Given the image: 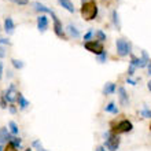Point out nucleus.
<instances>
[{"instance_id": "nucleus-1", "label": "nucleus", "mask_w": 151, "mask_h": 151, "mask_svg": "<svg viewBox=\"0 0 151 151\" xmlns=\"http://www.w3.org/2000/svg\"><path fill=\"white\" fill-rule=\"evenodd\" d=\"M81 15L85 21H93L98 15V6H96L95 0H88L85 3L81 4Z\"/></svg>"}, {"instance_id": "nucleus-2", "label": "nucleus", "mask_w": 151, "mask_h": 151, "mask_svg": "<svg viewBox=\"0 0 151 151\" xmlns=\"http://www.w3.org/2000/svg\"><path fill=\"white\" fill-rule=\"evenodd\" d=\"M121 143L118 135H113L110 131H107L104 133V148L109 151H117Z\"/></svg>"}, {"instance_id": "nucleus-3", "label": "nucleus", "mask_w": 151, "mask_h": 151, "mask_svg": "<svg viewBox=\"0 0 151 151\" xmlns=\"http://www.w3.org/2000/svg\"><path fill=\"white\" fill-rule=\"evenodd\" d=\"M133 129V124L129 121V119H121L114 128L110 129L113 135H121V133H128V132H131Z\"/></svg>"}, {"instance_id": "nucleus-4", "label": "nucleus", "mask_w": 151, "mask_h": 151, "mask_svg": "<svg viewBox=\"0 0 151 151\" xmlns=\"http://www.w3.org/2000/svg\"><path fill=\"white\" fill-rule=\"evenodd\" d=\"M115 47H117V54L119 56H127L132 51V44L127 41L125 39H117L115 40Z\"/></svg>"}, {"instance_id": "nucleus-5", "label": "nucleus", "mask_w": 151, "mask_h": 151, "mask_svg": "<svg viewBox=\"0 0 151 151\" xmlns=\"http://www.w3.org/2000/svg\"><path fill=\"white\" fill-rule=\"evenodd\" d=\"M84 47L85 50L92 54H95V55L99 56L100 54H103L104 52V47H103V43H99V41H96V40H91V41H85L84 43Z\"/></svg>"}, {"instance_id": "nucleus-6", "label": "nucleus", "mask_w": 151, "mask_h": 151, "mask_svg": "<svg viewBox=\"0 0 151 151\" xmlns=\"http://www.w3.org/2000/svg\"><path fill=\"white\" fill-rule=\"evenodd\" d=\"M51 17H52V21H54V32H55V35H56L58 37H60V39L66 40V36H65V30H63V26H62V22L59 21V18L56 17L55 12H52Z\"/></svg>"}, {"instance_id": "nucleus-7", "label": "nucleus", "mask_w": 151, "mask_h": 151, "mask_svg": "<svg viewBox=\"0 0 151 151\" xmlns=\"http://www.w3.org/2000/svg\"><path fill=\"white\" fill-rule=\"evenodd\" d=\"M18 93L19 92L17 91V87L15 84H10V87L4 91V95H6V99H7V102H10V103H14L15 100H18Z\"/></svg>"}, {"instance_id": "nucleus-8", "label": "nucleus", "mask_w": 151, "mask_h": 151, "mask_svg": "<svg viewBox=\"0 0 151 151\" xmlns=\"http://www.w3.org/2000/svg\"><path fill=\"white\" fill-rule=\"evenodd\" d=\"M37 29L40 33H44L48 29V18L44 14L39 15V18H37Z\"/></svg>"}, {"instance_id": "nucleus-9", "label": "nucleus", "mask_w": 151, "mask_h": 151, "mask_svg": "<svg viewBox=\"0 0 151 151\" xmlns=\"http://www.w3.org/2000/svg\"><path fill=\"white\" fill-rule=\"evenodd\" d=\"M118 99H119V103L122 104V106H127L129 103V96H128V92L127 89L124 87H118Z\"/></svg>"}, {"instance_id": "nucleus-10", "label": "nucleus", "mask_w": 151, "mask_h": 151, "mask_svg": "<svg viewBox=\"0 0 151 151\" xmlns=\"http://www.w3.org/2000/svg\"><path fill=\"white\" fill-rule=\"evenodd\" d=\"M129 65L135 66L136 69H142V68H146V66H148V62H146L143 58H137V56H133V55H132Z\"/></svg>"}, {"instance_id": "nucleus-11", "label": "nucleus", "mask_w": 151, "mask_h": 151, "mask_svg": "<svg viewBox=\"0 0 151 151\" xmlns=\"http://www.w3.org/2000/svg\"><path fill=\"white\" fill-rule=\"evenodd\" d=\"M14 29H15L14 21H12V18L7 17V18L4 19V32L7 33V35H11V33H14Z\"/></svg>"}, {"instance_id": "nucleus-12", "label": "nucleus", "mask_w": 151, "mask_h": 151, "mask_svg": "<svg viewBox=\"0 0 151 151\" xmlns=\"http://www.w3.org/2000/svg\"><path fill=\"white\" fill-rule=\"evenodd\" d=\"M33 8H35L36 11H39V12H43V14H52V12H54L50 7L44 6V4L40 3V1H35V3H33Z\"/></svg>"}, {"instance_id": "nucleus-13", "label": "nucleus", "mask_w": 151, "mask_h": 151, "mask_svg": "<svg viewBox=\"0 0 151 151\" xmlns=\"http://www.w3.org/2000/svg\"><path fill=\"white\" fill-rule=\"evenodd\" d=\"M11 136H10V129L8 128H0V144L10 142Z\"/></svg>"}, {"instance_id": "nucleus-14", "label": "nucleus", "mask_w": 151, "mask_h": 151, "mask_svg": "<svg viewBox=\"0 0 151 151\" xmlns=\"http://www.w3.org/2000/svg\"><path fill=\"white\" fill-rule=\"evenodd\" d=\"M58 3H59L66 11H69V12H74L76 11L74 4H73L72 0H58Z\"/></svg>"}, {"instance_id": "nucleus-15", "label": "nucleus", "mask_w": 151, "mask_h": 151, "mask_svg": "<svg viewBox=\"0 0 151 151\" xmlns=\"http://www.w3.org/2000/svg\"><path fill=\"white\" fill-rule=\"evenodd\" d=\"M66 32H68V35H69V36H72L73 39H78V37H80V30L76 28L74 25H72V24L66 26Z\"/></svg>"}, {"instance_id": "nucleus-16", "label": "nucleus", "mask_w": 151, "mask_h": 151, "mask_svg": "<svg viewBox=\"0 0 151 151\" xmlns=\"http://www.w3.org/2000/svg\"><path fill=\"white\" fill-rule=\"evenodd\" d=\"M117 91V85L114 83H107L103 87V95H111Z\"/></svg>"}, {"instance_id": "nucleus-17", "label": "nucleus", "mask_w": 151, "mask_h": 151, "mask_svg": "<svg viewBox=\"0 0 151 151\" xmlns=\"http://www.w3.org/2000/svg\"><path fill=\"white\" fill-rule=\"evenodd\" d=\"M29 104H30V103H29V100L26 99L22 93H18V106H19L21 110H25Z\"/></svg>"}, {"instance_id": "nucleus-18", "label": "nucleus", "mask_w": 151, "mask_h": 151, "mask_svg": "<svg viewBox=\"0 0 151 151\" xmlns=\"http://www.w3.org/2000/svg\"><path fill=\"white\" fill-rule=\"evenodd\" d=\"M104 111L111 113V114H118V107H117V104H115L114 102H110V103H107V106L104 107Z\"/></svg>"}, {"instance_id": "nucleus-19", "label": "nucleus", "mask_w": 151, "mask_h": 151, "mask_svg": "<svg viewBox=\"0 0 151 151\" xmlns=\"http://www.w3.org/2000/svg\"><path fill=\"white\" fill-rule=\"evenodd\" d=\"M111 19H113V24H114V26L117 28V30H119V29H121V25H119V17H118V12H117V10H113V12H111Z\"/></svg>"}, {"instance_id": "nucleus-20", "label": "nucleus", "mask_w": 151, "mask_h": 151, "mask_svg": "<svg viewBox=\"0 0 151 151\" xmlns=\"http://www.w3.org/2000/svg\"><path fill=\"white\" fill-rule=\"evenodd\" d=\"M8 129H10V132L12 133V136H17L18 132H19V128H18L15 121H10V122H8Z\"/></svg>"}, {"instance_id": "nucleus-21", "label": "nucleus", "mask_w": 151, "mask_h": 151, "mask_svg": "<svg viewBox=\"0 0 151 151\" xmlns=\"http://www.w3.org/2000/svg\"><path fill=\"white\" fill-rule=\"evenodd\" d=\"M95 37H96V41H99V43H104L106 41V33L103 30H96L95 32Z\"/></svg>"}, {"instance_id": "nucleus-22", "label": "nucleus", "mask_w": 151, "mask_h": 151, "mask_svg": "<svg viewBox=\"0 0 151 151\" xmlns=\"http://www.w3.org/2000/svg\"><path fill=\"white\" fill-rule=\"evenodd\" d=\"M10 142H11L14 146H15L17 148L21 147V144H22V140L19 139V137H17V136H11V139H10Z\"/></svg>"}, {"instance_id": "nucleus-23", "label": "nucleus", "mask_w": 151, "mask_h": 151, "mask_svg": "<svg viewBox=\"0 0 151 151\" xmlns=\"http://www.w3.org/2000/svg\"><path fill=\"white\" fill-rule=\"evenodd\" d=\"M11 63H12V66H14L15 69H18V70L24 68V62L19 60V59H11Z\"/></svg>"}, {"instance_id": "nucleus-24", "label": "nucleus", "mask_w": 151, "mask_h": 151, "mask_svg": "<svg viewBox=\"0 0 151 151\" xmlns=\"http://www.w3.org/2000/svg\"><path fill=\"white\" fill-rule=\"evenodd\" d=\"M0 107H1V109H7V99H6L4 92H1V95H0Z\"/></svg>"}, {"instance_id": "nucleus-25", "label": "nucleus", "mask_w": 151, "mask_h": 151, "mask_svg": "<svg viewBox=\"0 0 151 151\" xmlns=\"http://www.w3.org/2000/svg\"><path fill=\"white\" fill-rule=\"evenodd\" d=\"M4 151H18V148L14 146V144L11 143V142H8L7 143V146L4 147Z\"/></svg>"}, {"instance_id": "nucleus-26", "label": "nucleus", "mask_w": 151, "mask_h": 151, "mask_svg": "<svg viewBox=\"0 0 151 151\" xmlns=\"http://www.w3.org/2000/svg\"><path fill=\"white\" fill-rule=\"evenodd\" d=\"M142 115H143L144 118H151V110L147 107H144L143 110H142Z\"/></svg>"}, {"instance_id": "nucleus-27", "label": "nucleus", "mask_w": 151, "mask_h": 151, "mask_svg": "<svg viewBox=\"0 0 151 151\" xmlns=\"http://www.w3.org/2000/svg\"><path fill=\"white\" fill-rule=\"evenodd\" d=\"M92 36H93V30H92V29H89V30L84 35V40H85V41H91Z\"/></svg>"}, {"instance_id": "nucleus-28", "label": "nucleus", "mask_w": 151, "mask_h": 151, "mask_svg": "<svg viewBox=\"0 0 151 151\" xmlns=\"http://www.w3.org/2000/svg\"><path fill=\"white\" fill-rule=\"evenodd\" d=\"M106 59H107V52H106V51L98 56V60H99V63H104V62H106Z\"/></svg>"}, {"instance_id": "nucleus-29", "label": "nucleus", "mask_w": 151, "mask_h": 151, "mask_svg": "<svg viewBox=\"0 0 151 151\" xmlns=\"http://www.w3.org/2000/svg\"><path fill=\"white\" fill-rule=\"evenodd\" d=\"M10 1L18 4V6H26V4H29V0H10Z\"/></svg>"}, {"instance_id": "nucleus-30", "label": "nucleus", "mask_w": 151, "mask_h": 151, "mask_svg": "<svg viewBox=\"0 0 151 151\" xmlns=\"http://www.w3.org/2000/svg\"><path fill=\"white\" fill-rule=\"evenodd\" d=\"M32 146H33L35 148H37V151L43 148V147H41V142H40V140H35V142L32 143Z\"/></svg>"}, {"instance_id": "nucleus-31", "label": "nucleus", "mask_w": 151, "mask_h": 151, "mask_svg": "<svg viewBox=\"0 0 151 151\" xmlns=\"http://www.w3.org/2000/svg\"><path fill=\"white\" fill-rule=\"evenodd\" d=\"M135 70H136L135 66H132V65H129V69H128V77H132V76L135 74Z\"/></svg>"}, {"instance_id": "nucleus-32", "label": "nucleus", "mask_w": 151, "mask_h": 151, "mask_svg": "<svg viewBox=\"0 0 151 151\" xmlns=\"http://www.w3.org/2000/svg\"><path fill=\"white\" fill-rule=\"evenodd\" d=\"M4 56H6V48H4V45L0 44V59H3Z\"/></svg>"}, {"instance_id": "nucleus-33", "label": "nucleus", "mask_w": 151, "mask_h": 151, "mask_svg": "<svg viewBox=\"0 0 151 151\" xmlns=\"http://www.w3.org/2000/svg\"><path fill=\"white\" fill-rule=\"evenodd\" d=\"M142 58H143L146 62H148V63H150V58H148V55H147V52H146V51H142Z\"/></svg>"}, {"instance_id": "nucleus-34", "label": "nucleus", "mask_w": 151, "mask_h": 151, "mask_svg": "<svg viewBox=\"0 0 151 151\" xmlns=\"http://www.w3.org/2000/svg\"><path fill=\"white\" fill-rule=\"evenodd\" d=\"M0 44H1V45H6V44H10V40L8 39H4V37H0Z\"/></svg>"}, {"instance_id": "nucleus-35", "label": "nucleus", "mask_w": 151, "mask_h": 151, "mask_svg": "<svg viewBox=\"0 0 151 151\" xmlns=\"http://www.w3.org/2000/svg\"><path fill=\"white\" fill-rule=\"evenodd\" d=\"M8 110H10V113H11V114H15V113H17V107L14 106V104H10V106H8Z\"/></svg>"}, {"instance_id": "nucleus-36", "label": "nucleus", "mask_w": 151, "mask_h": 151, "mask_svg": "<svg viewBox=\"0 0 151 151\" xmlns=\"http://www.w3.org/2000/svg\"><path fill=\"white\" fill-rule=\"evenodd\" d=\"M127 83L131 84V85H136V84H137V81H136V80H133V78H131V77H128V78H127Z\"/></svg>"}, {"instance_id": "nucleus-37", "label": "nucleus", "mask_w": 151, "mask_h": 151, "mask_svg": "<svg viewBox=\"0 0 151 151\" xmlns=\"http://www.w3.org/2000/svg\"><path fill=\"white\" fill-rule=\"evenodd\" d=\"M3 70H4V65H3V62L0 60V80L3 78Z\"/></svg>"}, {"instance_id": "nucleus-38", "label": "nucleus", "mask_w": 151, "mask_h": 151, "mask_svg": "<svg viewBox=\"0 0 151 151\" xmlns=\"http://www.w3.org/2000/svg\"><path fill=\"white\" fill-rule=\"evenodd\" d=\"M95 151H107V150L104 148V146H99V147H96Z\"/></svg>"}, {"instance_id": "nucleus-39", "label": "nucleus", "mask_w": 151, "mask_h": 151, "mask_svg": "<svg viewBox=\"0 0 151 151\" xmlns=\"http://www.w3.org/2000/svg\"><path fill=\"white\" fill-rule=\"evenodd\" d=\"M147 68H148V74L151 76V62H150V63H148V66H147Z\"/></svg>"}, {"instance_id": "nucleus-40", "label": "nucleus", "mask_w": 151, "mask_h": 151, "mask_svg": "<svg viewBox=\"0 0 151 151\" xmlns=\"http://www.w3.org/2000/svg\"><path fill=\"white\" fill-rule=\"evenodd\" d=\"M147 88H148V91L151 92V81H148L147 83Z\"/></svg>"}, {"instance_id": "nucleus-41", "label": "nucleus", "mask_w": 151, "mask_h": 151, "mask_svg": "<svg viewBox=\"0 0 151 151\" xmlns=\"http://www.w3.org/2000/svg\"><path fill=\"white\" fill-rule=\"evenodd\" d=\"M0 151H4V147L1 146V144H0Z\"/></svg>"}, {"instance_id": "nucleus-42", "label": "nucleus", "mask_w": 151, "mask_h": 151, "mask_svg": "<svg viewBox=\"0 0 151 151\" xmlns=\"http://www.w3.org/2000/svg\"><path fill=\"white\" fill-rule=\"evenodd\" d=\"M25 151H32V148H26V150H25Z\"/></svg>"}, {"instance_id": "nucleus-43", "label": "nucleus", "mask_w": 151, "mask_h": 151, "mask_svg": "<svg viewBox=\"0 0 151 151\" xmlns=\"http://www.w3.org/2000/svg\"><path fill=\"white\" fill-rule=\"evenodd\" d=\"M39 151H48V150H44V148H41V150H39Z\"/></svg>"}, {"instance_id": "nucleus-44", "label": "nucleus", "mask_w": 151, "mask_h": 151, "mask_svg": "<svg viewBox=\"0 0 151 151\" xmlns=\"http://www.w3.org/2000/svg\"><path fill=\"white\" fill-rule=\"evenodd\" d=\"M150 129H151V125H150Z\"/></svg>"}]
</instances>
